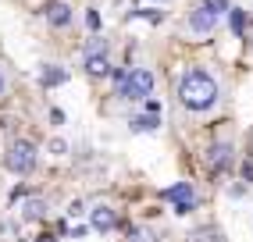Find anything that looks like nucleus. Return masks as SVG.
<instances>
[{
    "label": "nucleus",
    "instance_id": "f257e3e1",
    "mask_svg": "<svg viewBox=\"0 0 253 242\" xmlns=\"http://www.w3.org/2000/svg\"><path fill=\"white\" fill-rule=\"evenodd\" d=\"M178 100H182V107H189V111L214 107V100H217L214 75H207L204 68H189V72L182 75V82H178Z\"/></svg>",
    "mask_w": 253,
    "mask_h": 242
},
{
    "label": "nucleus",
    "instance_id": "f03ea898",
    "mask_svg": "<svg viewBox=\"0 0 253 242\" xmlns=\"http://www.w3.org/2000/svg\"><path fill=\"white\" fill-rule=\"evenodd\" d=\"M228 11H232L228 0H204L200 7L189 11V22H185V29H189L193 36H211V32L217 29V22H221Z\"/></svg>",
    "mask_w": 253,
    "mask_h": 242
},
{
    "label": "nucleus",
    "instance_id": "7ed1b4c3",
    "mask_svg": "<svg viewBox=\"0 0 253 242\" xmlns=\"http://www.w3.org/2000/svg\"><path fill=\"white\" fill-rule=\"evenodd\" d=\"M118 93L122 100H146L154 93V72H146V68H132L118 79Z\"/></svg>",
    "mask_w": 253,
    "mask_h": 242
},
{
    "label": "nucleus",
    "instance_id": "20e7f679",
    "mask_svg": "<svg viewBox=\"0 0 253 242\" xmlns=\"http://www.w3.org/2000/svg\"><path fill=\"white\" fill-rule=\"evenodd\" d=\"M4 164L7 171H14V175H29L32 167H36V146H32L29 139H14L4 153Z\"/></svg>",
    "mask_w": 253,
    "mask_h": 242
},
{
    "label": "nucleus",
    "instance_id": "39448f33",
    "mask_svg": "<svg viewBox=\"0 0 253 242\" xmlns=\"http://www.w3.org/2000/svg\"><path fill=\"white\" fill-rule=\"evenodd\" d=\"M164 200L168 203H175V214H189L193 206H196V189L189 182H178L171 189H164Z\"/></svg>",
    "mask_w": 253,
    "mask_h": 242
},
{
    "label": "nucleus",
    "instance_id": "423d86ee",
    "mask_svg": "<svg viewBox=\"0 0 253 242\" xmlns=\"http://www.w3.org/2000/svg\"><path fill=\"white\" fill-rule=\"evenodd\" d=\"M43 18L54 29H64V25H72V7L64 4V0H46L43 4Z\"/></svg>",
    "mask_w": 253,
    "mask_h": 242
},
{
    "label": "nucleus",
    "instance_id": "0eeeda50",
    "mask_svg": "<svg viewBox=\"0 0 253 242\" xmlns=\"http://www.w3.org/2000/svg\"><path fill=\"white\" fill-rule=\"evenodd\" d=\"M89 221H93V228H96V232H111L114 224H118V214L111 210V206L100 203V206H93V210H89Z\"/></svg>",
    "mask_w": 253,
    "mask_h": 242
},
{
    "label": "nucleus",
    "instance_id": "6e6552de",
    "mask_svg": "<svg viewBox=\"0 0 253 242\" xmlns=\"http://www.w3.org/2000/svg\"><path fill=\"white\" fill-rule=\"evenodd\" d=\"M207 164H211V171H225L232 164V146L228 143H214L211 153H207Z\"/></svg>",
    "mask_w": 253,
    "mask_h": 242
},
{
    "label": "nucleus",
    "instance_id": "1a4fd4ad",
    "mask_svg": "<svg viewBox=\"0 0 253 242\" xmlns=\"http://www.w3.org/2000/svg\"><path fill=\"white\" fill-rule=\"evenodd\" d=\"M22 217H25V221H43V217H46V200L29 196V200L22 203Z\"/></svg>",
    "mask_w": 253,
    "mask_h": 242
},
{
    "label": "nucleus",
    "instance_id": "9d476101",
    "mask_svg": "<svg viewBox=\"0 0 253 242\" xmlns=\"http://www.w3.org/2000/svg\"><path fill=\"white\" fill-rule=\"evenodd\" d=\"M86 72H89L93 79L107 75V72H111V61H107V54H86Z\"/></svg>",
    "mask_w": 253,
    "mask_h": 242
},
{
    "label": "nucleus",
    "instance_id": "9b49d317",
    "mask_svg": "<svg viewBox=\"0 0 253 242\" xmlns=\"http://www.w3.org/2000/svg\"><path fill=\"white\" fill-rule=\"evenodd\" d=\"M64 79H68V72H64L61 64H46L43 72H40V82H43V85H61Z\"/></svg>",
    "mask_w": 253,
    "mask_h": 242
},
{
    "label": "nucleus",
    "instance_id": "f8f14e48",
    "mask_svg": "<svg viewBox=\"0 0 253 242\" xmlns=\"http://www.w3.org/2000/svg\"><path fill=\"white\" fill-rule=\"evenodd\" d=\"M157 125H161V118H157V114H139V118H132V121H128V128H132V132H154Z\"/></svg>",
    "mask_w": 253,
    "mask_h": 242
},
{
    "label": "nucleus",
    "instance_id": "ddd939ff",
    "mask_svg": "<svg viewBox=\"0 0 253 242\" xmlns=\"http://www.w3.org/2000/svg\"><path fill=\"white\" fill-rule=\"evenodd\" d=\"M189 242H225V235L217 232V228H196L189 235Z\"/></svg>",
    "mask_w": 253,
    "mask_h": 242
},
{
    "label": "nucleus",
    "instance_id": "4468645a",
    "mask_svg": "<svg viewBox=\"0 0 253 242\" xmlns=\"http://www.w3.org/2000/svg\"><path fill=\"white\" fill-rule=\"evenodd\" d=\"M125 242H157V235H154V228H143V224H139V228H132V232H128Z\"/></svg>",
    "mask_w": 253,
    "mask_h": 242
},
{
    "label": "nucleus",
    "instance_id": "2eb2a0df",
    "mask_svg": "<svg viewBox=\"0 0 253 242\" xmlns=\"http://www.w3.org/2000/svg\"><path fill=\"white\" fill-rule=\"evenodd\" d=\"M46 150L54 153V157H64V153H68V143H64L61 135H57V139H50V143H46Z\"/></svg>",
    "mask_w": 253,
    "mask_h": 242
},
{
    "label": "nucleus",
    "instance_id": "dca6fc26",
    "mask_svg": "<svg viewBox=\"0 0 253 242\" xmlns=\"http://www.w3.org/2000/svg\"><path fill=\"white\" fill-rule=\"evenodd\" d=\"M228 22H232V29H235V32H243V29H246V14L232 7V14H228Z\"/></svg>",
    "mask_w": 253,
    "mask_h": 242
},
{
    "label": "nucleus",
    "instance_id": "f3484780",
    "mask_svg": "<svg viewBox=\"0 0 253 242\" xmlns=\"http://www.w3.org/2000/svg\"><path fill=\"white\" fill-rule=\"evenodd\" d=\"M86 25H89V29H93V32H96V29H100V14H96V11H89V14H86Z\"/></svg>",
    "mask_w": 253,
    "mask_h": 242
},
{
    "label": "nucleus",
    "instance_id": "a211bd4d",
    "mask_svg": "<svg viewBox=\"0 0 253 242\" xmlns=\"http://www.w3.org/2000/svg\"><path fill=\"white\" fill-rule=\"evenodd\" d=\"M7 96V75H4V68H0V100Z\"/></svg>",
    "mask_w": 253,
    "mask_h": 242
},
{
    "label": "nucleus",
    "instance_id": "6ab92c4d",
    "mask_svg": "<svg viewBox=\"0 0 253 242\" xmlns=\"http://www.w3.org/2000/svg\"><path fill=\"white\" fill-rule=\"evenodd\" d=\"M68 214H72V217H79V214H82V200H75V203H68Z\"/></svg>",
    "mask_w": 253,
    "mask_h": 242
},
{
    "label": "nucleus",
    "instance_id": "aec40b11",
    "mask_svg": "<svg viewBox=\"0 0 253 242\" xmlns=\"http://www.w3.org/2000/svg\"><path fill=\"white\" fill-rule=\"evenodd\" d=\"M36 242H57V239H54V235H40Z\"/></svg>",
    "mask_w": 253,
    "mask_h": 242
}]
</instances>
